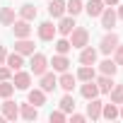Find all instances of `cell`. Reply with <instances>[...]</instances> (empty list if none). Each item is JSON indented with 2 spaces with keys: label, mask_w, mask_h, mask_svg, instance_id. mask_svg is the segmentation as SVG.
I'll return each instance as SVG.
<instances>
[{
  "label": "cell",
  "mask_w": 123,
  "mask_h": 123,
  "mask_svg": "<svg viewBox=\"0 0 123 123\" xmlns=\"http://www.w3.org/2000/svg\"><path fill=\"white\" fill-rule=\"evenodd\" d=\"M68 41H70L73 48H85V46L89 43V31H87L85 27H77V24H75V29L70 31V39H68Z\"/></svg>",
  "instance_id": "cell-1"
},
{
  "label": "cell",
  "mask_w": 123,
  "mask_h": 123,
  "mask_svg": "<svg viewBox=\"0 0 123 123\" xmlns=\"http://www.w3.org/2000/svg\"><path fill=\"white\" fill-rule=\"evenodd\" d=\"M121 43V39H118V34H113V31H109L104 39H101V43H99V51L104 53V55H111L113 51H116V46Z\"/></svg>",
  "instance_id": "cell-2"
},
{
  "label": "cell",
  "mask_w": 123,
  "mask_h": 123,
  "mask_svg": "<svg viewBox=\"0 0 123 123\" xmlns=\"http://www.w3.org/2000/svg\"><path fill=\"white\" fill-rule=\"evenodd\" d=\"M31 75H43L46 73V68H48V60H46V55L43 53H31Z\"/></svg>",
  "instance_id": "cell-3"
},
{
  "label": "cell",
  "mask_w": 123,
  "mask_h": 123,
  "mask_svg": "<svg viewBox=\"0 0 123 123\" xmlns=\"http://www.w3.org/2000/svg\"><path fill=\"white\" fill-rule=\"evenodd\" d=\"M73 29H75V17H73V15H68V17L63 15V17L58 19V27H55V31H58L60 36H70V31H73Z\"/></svg>",
  "instance_id": "cell-4"
},
{
  "label": "cell",
  "mask_w": 123,
  "mask_h": 123,
  "mask_svg": "<svg viewBox=\"0 0 123 123\" xmlns=\"http://www.w3.org/2000/svg\"><path fill=\"white\" fill-rule=\"evenodd\" d=\"M12 34H15V39H27V36L31 34L29 22H27V19H15V22H12Z\"/></svg>",
  "instance_id": "cell-5"
},
{
  "label": "cell",
  "mask_w": 123,
  "mask_h": 123,
  "mask_svg": "<svg viewBox=\"0 0 123 123\" xmlns=\"http://www.w3.org/2000/svg\"><path fill=\"white\" fill-rule=\"evenodd\" d=\"M99 17H101V27H104V29H109V31H111V29L116 27L118 15H116V10H113V7H104V12H101Z\"/></svg>",
  "instance_id": "cell-6"
},
{
  "label": "cell",
  "mask_w": 123,
  "mask_h": 123,
  "mask_svg": "<svg viewBox=\"0 0 123 123\" xmlns=\"http://www.w3.org/2000/svg\"><path fill=\"white\" fill-rule=\"evenodd\" d=\"M12 85H15L17 89H29V85H31V73L15 70V80H12Z\"/></svg>",
  "instance_id": "cell-7"
},
{
  "label": "cell",
  "mask_w": 123,
  "mask_h": 123,
  "mask_svg": "<svg viewBox=\"0 0 123 123\" xmlns=\"http://www.w3.org/2000/svg\"><path fill=\"white\" fill-rule=\"evenodd\" d=\"M55 34H58V31H55L53 22H41V24H39V39H41V41H53Z\"/></svg>",
  "instance_id": "cell-8"
},
{
  "label": "cell",
  "mask_w": 123,
  "mask_h": 123,
  "mask_svg": "<svg viewBox=\"0 0 123 123\" xmlns=\"http://www.w3.org/2000/svg\"><path fill=\"white\" fill-rule=\"evenodd\" d=\"M15 51L22 53V55H31L34 53V41L27 36V39H15Z\"/></svg>",
  "instance_id": "cell-9"
},
{
  "label": "cell",
  "mask_w": 123,
  "mask_h": 123,
  "mask_svg": "<svg viewBox=\"0 0 123 123\" xmlns=\"http://www.w3.org/2000/svg\"><path fill=\"white\" fill-rule=\"evenodd\" d=\"M3 116H5L7 121H15V118H19V106H17L15 101H10V97L3 101Z\"/></svg>",
  "instance_id": "cell-10"
},
{
  "label": "cell",
  "mask_w": 123,
  "mask_h": 123,
  "mask_svg": "<svg viewBox=\"0 0 123 123\" xmlns=\"http://www.w3.org/2000/svg\"><path fill=\"white\" fill-rule=\"evenodd\" d=\"M48 15L53 19H60L65 15V0H51V3H48Z\"/></svg>",
  "instance_id": "cell-11"
},
{
  "label": "cell",
  "mask_w": 123,
  "mask_h": 123,
  "mask_svg": "<svg viewBox=\"0 0 123 123\" xmlns=\"http://www.w3.org/2000/svg\"><path fill=\"white\" fill-rule=\"evenodd\" d=\"M101 106H104V101H99L97 97L89 99V104H87V116H89L92 121H99V118H101Z\"/></svg>",
  "instance_id": "cell-12"
},
{
  "label": "cell",
  "mask_w": 123,
  "mask_h": 123,
  "mask_svg": "<svg viewBox=\"0 0 123 123\" xmlns=\"http://www.w3.org/2000/svg\"><path fill=\"white\" fill-rule=\"evenodd\" d=\"M97 48H92V46H85L82 48V53H80V63L82 65H94L97 63Z\"/></svg>",
  "instance_id": "cell-13"
},
{
  "label": "cell",
  "mask_w": 123,
  "mask_h": 123,
  "mask_svg": "<svg viewBox=\"0 0 123 123\" xmlns=\"http://www.w3.org/2000/svg\"><path fill=\"white\" fill-rule=\"evenodd\" d=\"M5 65L10 68V70H22V65H24V58H22V53H7V58H5Z\"/></svg>",
  "instance_id": "cell-14"
},
{
  "label": "cell",
  "mask_w": 123,
  "mask_h": 123,
  "mask_svg": "<svg viewBox=\"0 0 123 123\" xmlns=\"http://www.w3.org/2000/svg\"><path fill=\"white\" fill-rule=\"evenodd\" d=\"M51 65H53V70H55V73H65V70H68V65H70V60H68V55H65V53H58V55H53Z\"/></svg>",
  "instance_id": "cell-15"
},
{
  "label": "cell",
  "mask_w": 123,
  "mask_h": 123,
  "mask_svg": "<svg viewBox=\"0 0 123 123\" xmlns=\"http://www.w3.org/2000/svg\"><path fill=\"white\" fill-rule=\"evenodd\" d=\"M104 7H106L104 0H89V3L85 5V12H87L89 17H99V15L104 12Z\"/></svg>",
  "instance_id": "cell-16"
},
{
  "label": "cell",
  "mask_w": 123,
  "mask_h": 123,
  "mask_svg": "<svg viewBox=\"0 0 123 123\" xmlns=\"http://www.w3.org/2000/svg\"><path fill=\"white\" fill-rule=\"evenodd\" d=\"M75 82H77V77H75V75H70L68 70L58 77V87H63L65 92H73V89H75Z\"/></svg>",
  "instance_id": "cell-17"
},
{
  "label": "cell",
  "mask_w": 123,
  "mask_h": 123,
  "mask_svg": "<svg viewBox=\"0 0 123 123\" xmlns=\"http://www.w3.org/2000/svg\"><path fill=\"white\" fill-rule=\"evenodd\" d=\"M36 15H39V10H36V5H31V3H24V5L19 7V19L31 22V19H36Z\"/></svg>",
  "instance_id": "cell-18"
},
{
  "label": "cell",
  "mask_w": 123,
  "mask_h": 123,
  "mask_svg": "<svg viewBox=\"0 0 123 123\" xmlns=\"http://www.w3.org/2000/svg\"><path fill=\"white\" fill-rule=\"evenodd\" d=\"M55 87H58V77L53 73H43L41 75V89L43 92H53Z\"/></svg>",
  "instance_id": "cell-19"
},
{
  "label": "cell",
  "mask_w": 123,
  "mask_h": 123,
  "mask_svg": "<svg viewBox=\"0 0 123 123\" xmlns=\"http://www.w3.org/2000/svg\"><path fill=\"white\" fill-rule=\"evenodd\" d=\"M94 82H97V87H99L101 94H109L111 87H113V77L111 75H99V77H94Z\"/></svg>",
  "instance_id": "cell-20"
},
{
  "label": "cell",
  "mask_w": 123,
  "mask_h": 123,
  "mask_svg": "<svg viewBox=\"0 0 123 123\" xmlns=\"http://www.w3.org/2000/svg\"><path fill=\"white\" fill-rule=\"evenodd\" d=\"M19 116H22L24 121H36V118H39V111H36L34 104H22V106H19Z\"/></svg>",
  "instance_id": "cell-21"
},
{
  "label": "cell",
  "mask_w": 123,
  "mask_h": 123,
  "mask_svg": "<svg viewBox=\"0 0 123 123\" xmlns=\"http://www.w3.org/2000/svg\"><path fill=\"white\" fill-rule=\"evenodd\" d=\"M82 97L89 101V99H94V97H99V87H97V82L94 80H89V82H85L82 85Z\"/></svg>",
  "instance_id": "cell-22"
},
{
  "label": "cell",
  "mask_w": 123,
  "mask_h": 123,
  "mask_svg": "<svg viewBox=\"0 0 123 123\" xmlns=\"http://www.w3.org/2000/svg\"><path fill=\"white\" fill-rule=\"evenodd\" d=\"M101 118H106V121H113V118H118V104H104L101 106Z\"/></svg>",
  "instance_id": "cell-23"
},
{
  "label": "cell",
  "mask_w": 123,
  "mask_h": 123,
  "mask_svg": "<svg viewBox=\"0 0 123 123\" xmlns=\"http://www.w3.org/2000/svg\"><path fill=\"white\" fill-rule=\"evenodd\" d=\"M77 80H82V82H89V80H94L97 77V73H94V68L92 65H82L80 70H77V75H75Z\"/></svg>",
  "instance_id": "cell-24"
},
{
  "label": "cell",
  "mask_w": 123,
  "mask_h": 123,
  "mask_svg": "<svg viewBox=\"0 0 123 123\" xmlns=\"http://www.w3.org/2000/svg\"><path fill=\"white\" fill-rule=\"evenodd\" d=\"M99 70H101V75H116V70H118V65H116V60H111V58H106V60H101V65H99Z\"/></svg>",
  "instance_id": "cell-25"
},
{
  "label": "cell",
  "mask_w": 123,
  "mask_h": 123,
  "mask_svg": "<svg viewBox=\"0 0 123 123\" xmlns=\"http://www.w3.org/2000/svg\"><path fill=\"white\" fill-rule=\"evenodd\" d=\"M43 101H46V92H43L41 87H39V89H31V92H29V104H34V106H41Z\"/></svg>",
  "instance_id": "cell-26"
},
{
  "label": "cell",
  "mask_w": 123,
  "mask_h": 123,
  "mask_svg": "<svg viewBox=\"0 0 123 123\" xmlns=\"http://www.w3.org/2000/svg\"><path fill=\"white\" fill-rule=\"evenodd\" d=\"M12 22H15V10L12 7H3V10H0V24L12 27Z\"/></svg>",
  "instance_id": "cell-27"
},
{
  "label": "cell",
  "mask_w": 123,
  "mask_h": 123,
  "mask_svg": "<svg viewBox=\"0 0 123 123\" xmlns=\"http://www.w3.org/2000/svg\"><path fill=\"white\" fill-rule=\"evenodd\" d=\"M82 10H85L82 0H70V3H65V12H68V15H73V17H77Z\"/></svg>",
  "instance_id": "cell-28"
},
{
  "label": "cell",
  "mask_w": 123,
  "mask_h": 123,
  "mask_svg": "<svg viewBox=\"0 0 123 123\" xmlns=\"http://www.w3.org/2000/svg\"><path fill=\"white\" fill-rule=\"evenodd\" d=\"M60 111H63V113H73V111H75V99L70 97V92L60 99Z\"/></svg>",
  "instance_id": "cell-29"
},
{
  "label": "cell",
  "mask_w": 123,
  "mask_h": 123,
  "mask_svg": "<svg viewBox=\"0 0 123 123\" xmlns=\"http://www.w3.org/2000/svg\"><path fill=\"white\" fill-rule=\"evenodd\" d=\"M12 92H15V85H12L10 80H3V82H0V99L12 97Z\"/></svg>",
  "instance_id": "cell-30"
},
{
  "label": "cell",
  "mask_w": 123,
  "mask_h": 123,
  "mask_svg": "<svg viewBox=\"0 0 123 123\" xmlns=\"http://www.w3.org/2000/svg\"><path fill=\"white\" fill-rule=\"evenodd\" d=\"M109 94H111V101L113 104H123V85H113Z\"/></svg>",
  "instance_id": "cell-31"
},
{
  "label": "cell",
  "mask_w": 123,
  "mask_h": 123,
  "mask_svg": "<svg viewBox=\"0 0 123 123\" xmlns=\"http://www.w3.org/2000/svg\"><path fill=\"white\" fill-rule=\"evenodd\" d=\"M70 48H73V46H70L68 39H58V41H55V51H58V53H68Z\"/></svg>",
  "instance_id": "cell-32"
},
{
  "label": "cell",
  "mask_w": 123,
  "mask_h": 123,
  "mask_svg": "<svg viewBox=\"0 0 123 123\" xmlns=\"http://www.w3.org/2000/svg\"><path fill=\"white\" fill-rule=\"evenodd\" d=\"M113 60H116V65H123V46L118 43L116 51H113Z\"/></svg>",
  "instance_id": "cell-33"
},
{
  "label": "cell",
  "mask_w": 123,
  "mask_h": 123,
  "mask_svg": "<svg viewBox=\"0 0 123 123\" xmlns=\"http://www.w3.org/2000/svg\"><path fill=\"white\" fill-rule=\"evenodd\" d=\"M48 118H51V123H63V121H65V113H63V111H53Z\"/></svg>",
  "instance_id": "cell-34"
},
{
  "label": "cell",
  "mask_w": 123,
  "mask_h": 123,
  "mask_svg": "<svg viewBox=\"0 0 123 123\" xmlns=\"http://www.w3.org/2000/svg\"><path fill=\"white\" fill-rule=\"evenodd\" d=\"M10 73H12V70H10L7 65H5V68L0 65V82H3V80H10Z\"/></svg>",
  "instance_id": "cell-35"
},
{
  "label": "cell",
  "mask_w": 123,
  "mask_h": 123,
  "mask_svg": "<svg viewBox=\"0 0 123 123\" xmlns=\"http://www.w3.org/2000/svg\"><path fill=\"white\" fill-rule=\"evenodd\" d=\"M70 118H73V123H82L87 116H82V113H75V111H73V116H70Z\"/></svg>",
  "instance_id": "cell-36"
},
{
  "label": "cell",
  "mask_w": 123,
  "mask_h": 123,
  "mask_svg": "<svg viewBox=\"0 0 123 123\" xmlns=\"http://www.w3.org/2000/svg\"><path fill=\"white\" fill-rule=\"evenodd\" d=\"M5 58H7V51L5 46H0V65H5Z\"/></svg>",
  "instance_id": "cell-37"
},
{
  "label": "cell",
  "mask_w": 123,
  "mask_h": 123,
  "mask_svg": "<svg viewBox=\"0 0 123 123\" xmlns=\"http://www.w3.org/2000/svg\"><path fill=\"white\" fill-rule=\"evenodd\" d=\"M104 5H109V7L111 5H118V0H104Z\"/></svg>",
  "instance_id": "cell-38"
},
{
  "label": "cell",
  "mask_w": 123,
  "mask_h": 123,
  "mask_svg": "<svg viewBox=\"0 0 123 123\" xmlns=\"http://www.w3.org/2000/svg\"><path fill=\"white\" fill-rule=\"evenodd\" d=\"M116 15H118V19H123V5H118V12Z\"/></svg>",
  "instance_id": "cell-39"
},
{
  "label": "cell",
  "mask_w": 123,
  "mask_h": 123,
  "mask_svg": "<svg viewBox=\"0 0 123 123\" xmlns=\"http://www.w3.org/2000/svg\"><path fill=\"white\" fill-rule=\"evenodd\" d=\"M118 116H121V118H123V104H121V109H118Z\"/></svg>",
  "instance_id": "cell-40"
}]
</instances>
